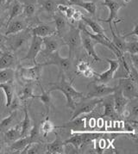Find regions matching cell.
<instances>
[{
    "mask_svg": "<svg viewBox=\"0 0 138 154\" xmlns=\"http://www.w3.org/2000/svg\"><path fill=\"white\" fill-rule=\"evenodd\" d=\"M106 61L109 63L110 67L106 70L105 72L99 74H96V82L101 83V84H107L109 81H111L114 78L115 73L118 72L119 67V60H111V59H106Z\"/></svg>",
    "mask_w": 138,
    "mask_h": 154,
    "instance_id": "obj_12",
    "label": "cell"
},
{
    "mask_svg": "<svg viewBox=\"0 0 138 154\" xmlns=\"http://www.w3.org/2000/svg\"><path fill=\"white\" fill-rule=\"evenodd\" d=\"M17 122V109L12 112L5 119L0 122V134H4L6 130L15 126Z\"/></svg>",
    "mask_w": 138,
    "mask_h": 154,
    "instance_id": "obj_23",
    "label": "cell"
},
{
    "mask_svg": "<svg viewBox=\"0 0 138 154\" xmlns=\"http://www.w3.org/2000/svg\"><path fill=\"white\" fill-rule=\"evenodd\" d=\"M3 151H4V146H3V144L0 142V153H3Z\"/></svg>",
    "mask_w": 138,
    "mask_h": 154,
    "instance_id": "obj_50",
    "label": "cell"
},
{
    "mask_svg": "<svg viewBox=\"0 0 138 154\" xmlns=\"http://www.w3.org/2000/svg\"><path fill=\"white\" fill-rule=\"evenodd\" d=\"M56 134V138L54 141L45 145V153L62 154L65 153V144L61 137Z\"/></svg>",
    "mask_w": 138,
    "mask_h": 154,
    "instance_id": "obj_18",
    "label": "cell"
},
{
    "mask_svg": "<svg viewBox=\"0 0 138 154\" xmlns=\"http://www.w3.org/2000/svg\"><path fill=\"white\" fill-rule=\"evenodd\" d=\"M61 38L64 44L68 47L69 56L73 55V53L82 46L81 31L79 28L70 26L67 32Z\"/></svg>",
    "mask_w": 138,
    "mask_h": 154,
    "instance_id": "obj_4",
    "label": "cell"
},
{
    "mask_svg": "<svg viewBox=\"0 0 138 154\" xmlns=\"http://www.w3.org/2000/svg\"><path fill=\"white\" fill-rule=\"evenodd\" d=\"M15 65V58L11 52H5L0 56V70L12 68Z\"/></svg>",
    "mask_w": 138,
    "mask_h": 154,
    "instance_id": "obj_31",
    "label": "cell"
},
{
    "mask_svg": "<svg viewBox=\"0 0 138 154\" xmlns=\"http://www.w3.org/2000/svg\"><path fill=\"white\" fill-rule=\"evenodd\" d=\"M102 5L108 8L110 14H109L108 18H100L99 21L104 22V23H109V25L111 24L112 23H114V24H117L118 23L122 22V19L118 18V11L122 8V5L120 3L115 1V0H104Z\"/></svg>",
    "mask_w": 138,
    "mask_h": 154,
    "instance_id": "obj_9",
    "label": "cell"
},
{
    "mask_svg": "<svg viewBox=\"0 0 138 154\" xmlns=\"http://www.w3.org/2000/svg\"><path fill=\"white\" fill-rule=\"evenodd\" d=\"M81 42L83 48H85L86 52L87 53V54L89 56H91L95 61L100 62L101 59L99 57V55L97 54L96 51H95V45L96 42L91 38V37L87 35L86 33L82 32L81 31Z\"/></svg>",
    "mask_w": 138,
    "mask_h": 154,
    "instance_id": "obj_14",
    "label": "cell"
},
{
    "mask_svg": "<svg viewBox=\"0 0 138 154\" xmlns=\"http://www.w3.org/2000/svg\"><path fill=\"white\" fill-rule=\"evenodd\" d=\"M69 128L71 132H84L86 130V118L78 117L70 120L69 122H66V124L61 127V128Z\"/></svg>",
    "mask_w": 138,
    "mask_h": 154,
    "instance_id": "obj_19",
    "label": "cell"
},
{
    "mask_svg": "<svg viewBox=\"0 0 138 154\" xmlns=\"http://www.w3.org/2000/svg\"><path fill=\"white\" fill-rule=\"evenodd\" d=\"M118 87L121 92L129 100H134L138 97L137 83L134 82L130 78H121L118 80Z\"/></svg>",
    "mask_w": 138,
    "mask_h": 154,
    "instance_id": "obj_8",
    "label": "cell"
},
{
    "mask_svg": "<svg viewBox=\"0 0 138 154\" xmlns=\"http://www.w3.org/2000/svg\"><path fill=\"white\" fill-rule=\"evenodd\" d=\"M32 35L30 30L22 31L20 33L11 35V36L9 38L7 37L6 46L11 50L12 52H18L21 49L24 48L28 42L31 40Z\"/></svg>",
    "mask_w": 138,
    "mask_h": 154,
    "instance_id": "obj_2",
    "label": "cell"
},
{
    "mask_svg": "<svg viewBox=\"0 0 138 154\" xmlns=\"http://www.w3.org/2000/svg\"><path fill=\"white\" fill-rule=\"evenodd\" d=\"M130 60H131V66L135 69H138V54H130Z\"/></svg>",
    "mask_w": 138,
    "mask_h": 154,
    "instance_id": "obj_46",
    "label": "cell"
},
{
    "mask_svg": "<svg viewBox=\"0 0 138 154\" xmlns=\"http://www.w3.org/2000/svg\"><path fill=\"white\" fill-rule=\"evenodd\" d=\"M74 11H75V9L72 6V5H68L67 8V10H66L65 12H64V15H65L66 18L67 19L68 21H71V20H72V17H73Z\"/></svg>",
    "mask_w": 138,
    "mask_h": 154,
    "instance_id": "obj_42",
    "label": "cell"
},
{
    "mask_svg": "<svg viewBox=\"0 0 138 154\" xmlns=\"http://www.w3.org/2000/svg\"><path fill=\"white\" fill-rule=\"evenodd\" d=\"M81 21L85 23V24L90 27L91 29L93 30V32L96 34V35H105V31L103 29V27L101 26L97 21H95L93 18L91 17H86L83 15L82 17Z\"/></svg>",
    "mask_w": 138,
    "mask_h": 154,
    "instance_id": "obj_27",
    "label": "cell"
},
{
    "mask_svg": "<svg viewBox=\"0 0 138 154\" xmlns=\"http://www.w3.org/2000/svg\"><path fill=\"white\" fill-rule=\"evenodd\" d=\"M42 50V38L38 36H32L29 50L26 55L22 59V60H29L34 65L37 64L36 58L40 52Z\"/></svg>",
    "mask_w": 138,
    "mask_h": 154,
    "instance_id": "obj_11",
    "label": "cell"
},
{
    "mask_svg": "<svg viewBox=\"0 0 138 154\" xmlns=\"http://www.w3.org/2000/svg\"><path fill=\"white\" fill-rule=\"evenodd\" d=\"M73 80H67L64 74L60 76V80L56 83H50L49 85L51 86L50 90H49L50 92L53 91H59L62 92L67 99V106L71 109H74L76 101L78 99H81L84 97V94L76 91L73 86Z\"/></svg>",
    "mask_w": 138,
    "mask_h": 154,
    "instance_id": "obj_1",
    "label": "cell"
},
{
    "mask_svg": "<svg viewBox=\"0 0 138 154\" xmlns=\"http://www.w3.org/2000/svg\"><path fill=\"white\" fill-rule=\"evenodd\" d=\"M54 22L55 25V30L58 36L62 37L69 29L68 22L67 19L66 18V17L63 16L62 13L56 11L54 15Z\"/></svg>",
    "mask_w": 138,
    "mask_h": 154,
    "instance_id": "obj_15",
    "label": "cell"
},
{
    "mask_svg": "<svg viewBox=\"0 0 138 154\" xmlns=\"http://www.w3.org/2000/svg\"><path fill=\"white\" fill-rule=\"evenodd\" d=\"M51 56V58L47 62H45L43 64H42V66H56L59 68V75H62L65 72H70L73 68V60H72V56H69L67 58H63L60 55L59 51L55 52V54H53Z\"/></svg>",
    "mask_w": 138,
    "mask_h": 154,
    "instance_id": "obj_6",
    "label": "cell"
},
{
    "mask_svg": "<svg viewBox=\"0 0 138 154\" xmlns=\"http://www.w3.org/2000/svg\"><path fill=\"white\" fill-rule=\"evenodd\" d=\"M77 6L83 8L86 11H87L92 16H94L96 14V11H97V5L95 4L94 2L83 0L81 3H80Z\"/></svg>",
    "mask_w": 138,
    "mask_h": 154,
    "instance_id": "obj_38",
    "label": "cell"
},
{
    "mask_svg": "<svg viewBox=\"0 0 138 154\" xmlns=\"http://www.w3.org/2000/svg\"><path fill=\"white\" fill-rule=\"evenodd\" d=\"M30 98H36V95L33 93V84L32 82L27 83L25 86L20 91L18 95V99L21 102H25L26 100Z\"/></svg>",
    "mask_w": 138,
    "mask_h": 154,
    "instance_id": "obj_32",
    "label": "cell"
},
{
    "mask_svg": "<svg viewBox=\"0 0 138 154\" xmlns=\"http://www.w3.org/2000/svg\"><path fill=\"white\" fill-rule=\"evenodd\" d=\"M71 138L64 141L66 145H71L76 150H80L84 145V137L81 132H71Z\"/></svg>",
    "mask_w": 138,
    "mask_h": 154,
    "instance_id": "obj_26",
    "label": "cell"
},
{
    "mask_svg": "<svg viewBox=\"0 0 138 154\" xmlns=\"http://www.w3.org/2000/svg\"><path fill=\"white\" fill-rule=\"evenodd\" d=\"M23 11H24V4H22L18 0H13L12 5L10 9V15L5 25L8 24L12 19L17 18L20 15H22Z\"/></svg>",
    "mask_w": 138,
    "mask_h": 154,
    "instance_id": "obj_29",
    "label": "cell"
},
{
    "mask_svg": "<svg viewBox=\"0 0 138 154\" xmlns=\"http://www.w3.org/2000/svg\"><path fill=\"white\" fill-rule=\"evenodd\" d=\"M36 3L35 1H29L28 3L24 4V11L23 15L27 18H31L33 17L37 11Z\"/></svg>",
    "mask_w": 138,
    "mask_h": 154,
    "instance_id": "obj_35",
    "label": "cell"
},
{
    "mask_svg": "<svg viewBox=\"0 0 138 154\" xmlns=\"http://www.w3.org/2000/svg\"><path fill=\"white\" fill-rule=\"evenodd\" d=\"M90 66L89 63L86 60H80L77 63V66H76V68H77V73H82L86 68H88Z\"/></svg>",
    "mask_w": 138,
    "mask_h": 154,
    "instance_id": "obj_41",
    "label": "cell"
},
{
    "mask_svg": "<svg viewBox=\"0 0 138 154\" xmlns=\"http://www.w3.org/2000/svg\"><path fill=\"white\" fill-rule=\"evenodd\" d=\"M89 91L86 97L88 98H104L107 96L112 95L115 91V87H110L105 84L98 83L93 81L87 85Z\"/></svg>",
    "mask_w": 138,
    "mask_h": 154,
    "instance_id": "obj_7",
    "label": "cell"
},
{
    "mask_svg": "<svg viewBox=\"0 0 138 154\" xmlns=\"http://www.w3.org/2000/svg\"><path fill=\"white\" fill-rule=\"evenodd\" d=\"M30 143L32 142L29 135L25 136V137H21L20 139L10 144V149L11 151H14V152L21 153V152Z\"/></svg>",
    "mask_w": 138,
    "mask_h": 154,
    "instance_id": "obj_28",
    "label": "cell"
},
{
    "mask_svg": "<svg viewBox=\"0 0 138 154\" xmlns=\"http://www.w3.org/2000/svg\"><path fill=\"white\" fill-rule=\"evenodd\" d=\"M102 103L104 106V113H103V117H109L111 119H117L118 117L115 106H114V100H113V96H107L105 99H102Z\"/></svg>",
    "mask_w": 138,
    "mask_h": 154,
    "instance_id": "obj_20",
    "label": "cell"
},
{
    "mask_svg": "<svg viewBox=\"0 0 138 154\" xmlns=\"http://www.w3.org/2000/svg\"><path fill=\"white\" fill-rule=\"evenodd\" d=\"M68 1V4L69 5H75V6H77L80 3H81L83 0H67Z\"/></svg>",
    "mask_w": 138,
    "mask_h": 154,
    "instance_id": "obj_48",
    "label": "cell"
},
{
    "mask_svg": "<svg viewBox=\"0 0 138 154\" xmlns=\"http://www.w3.org/2000/svg\"><path fill=\"white\" fill-rule=\"evenodd\" d=\"M65 45L63 42L61 37L55 36V35H53L50 36L45 37L42 39V47L43 50H42L44 55H52L55 52L59 51L60 48Z\"/></svg>",
    "mask_w": 138,
    "mask_h": 154,
    "instance_id": "obj_10",
    "label": "cell"
},
{
    "mask_svg": "<svg viewBox=\"0 0 138 154\" xmlns=\"http://www.w3.org/2000/svg\"><path fill=\"white\" fill-rule=\"evenodd\" d=\"M82 74H83L84 77H86V78H87V79H91V78H93V77L96 76L95 72L91 66H89L88 68H86V69L82 72Z\"/></svg>",
    "mask_w": 138,
    "mask_h": 154,
    "instance_id": "obj_43",
    "label": "cell"
},
{
    "mask_svg": "<svg viewBox=\"0 0 138 154\" xmlns=\"http://www.w3.org/2000/svg\"><path fill=\"white\" fill-rule=\"evenodd\" d=\"M103 1H104V0H103Z\"/></svg>",
    "mask_w": 138,
    "mask_h": 154,
    "instance_id": "obj_54",
    "label": "cell"
},
{
    "mask_svg": "<svg viewBox=\"0 0 138 154\" xmlns=\"http://www.w3.org/2000/svg\"><path fill=\"white\" fill-rule=\"evenodd\" d=\"M81 99L82 101L75 103L74 113L70 120L80 116L82 115L89 114L93 112L98 107V105L102 103L103 98H88V97H84Z\"/></svg>",
    "mask_w": 138,
    "mask_h": 154,
    "instance_id": "obj_3",
    "label": "cell"
},
{
    "mask_svg": "<svg viewBox=\"0 0 138 154\" xmlns=\"http://www.w3.org/2000/svg\"><path fill=\"white\" fill-rule=\"evenodd\" d=\"M30 30L32 36L41 37L42 39L45 37L50 36V35L56 34L55 28L52 27L50 25L46 24V23H41V24L36 25V27L32 28Z\"/></svg>",
    "mask_w": 138,
    "mask_h": 154,
    "instance_id": "obj_16",
    "label": "cell"
},
{
    "mask_svg": "<svg viewBox=\"0 0 138 154\" xmlns=\"http://www.w3.org/2000/svg\"><path fill=\"white\" fill-rule=\"evenodd\" d=\"M21 138V124L17 123L4 133V139L6 143H12Z\"/></svg>",
    "mask_w": 138,
    "mask_h": 154,
    "instance_id": "obj_25",
    "label": "cell"
},
{
    "mask_svg": "<svg viewBox=\"0 0 138 154\" xmlns=\"http://www.w3.org/2000/svg\"><path fill=\"white\" fill-rule=\"evenodd\" d=\"M82 17H83V14H82L81 11L75 10V11H74V13L73 17H72V20H71V21L80 22V21H81Z\"/></svg>",
    "mask_w": 138,
    "mask_h": 154,
    "instance_id": "obj_45",
    "label": "cell"
},
{
    "mask_svg": "<svg viewBox=\"0 0 138 154\" xmlns=\"http://www.w3.org/2000/svg\"><path fill=\"white\" fill-rule=\"evenodd\" d=\"M2 25H3V23H2V22H0V28L2 27Z\"/></svg>",
    "mask_w": 138,
    "mask_h": 154,
    "instance_id": "obj_53",
    "label": "cell"
},
{
    "mask_svg": "<svg viewBox=\"0 0 138 154\" xmlns=\"http://www.w3.org/2000/svg\"><path fill=\"white\" fill-rule=\"evenodd\" d=\"M109 27H110V29H111V35H112V40H111V42H112L113 45H114L119 50V51H121L123 54H124V50H125L126 44H127V42L125 41V38H124V37L122 36L119 33H118L117 26H116V31H117V33H116L115 30L113 29L112 25L110 24L109 25Z\"/></svg>",
    "mask_w": 138,
    "mask_h": 154,
    "instance_id": "obj_24",
    "label": "cell"
},
{
    "mask_svg": "<svg viewBox=\"0 0 138 154\" xmlns=\"http://www.w3.org/2000/svg\"><path fill=\"white\" fill-rule=\"evenodd\" d=\"M38 5L44 12L54 15L57 11V6L60 4H66L63 0H37Z\"/></svg>",
    "mask_w": 138,
    "mask_h": 154,
    "instance_id": "obj_22",
    "label": "cell"
},
{
    "mask_svg": "<svg viewBox=\"0 0 138 154\" xmlns=\"http://www.w3.org/2000/svg\"><path fill=\"white\" fill-rule=\"evenodd\" d=\"M113 100H114V106L115 109L118 116H124L126 110V107L129 103V99L126 98L125 97L121 92L118 86L115 87V91L112 94Z\"/></svg>",
    "mask_w": 138,
    "mask_h": 154,
    "instance_id": "obj_13",
    "label": "cell"
},
{
    "mask_svg": "<svg viewBox=\"0 0 138 154\" xmlns=\"http://www.w3.org/2000/svg\"><path fill=\"white\" fill-rule=\"evenodd\" d=\"M132 0H123V2H124V4H129V3H130Z\"/></svg>",
    "mask_w": 138,
    "mask_h": 154,
    "instance_id": "obj_51",
    "label": "cell"
},
{
    "mask_svg": "<svg viewBox=\"0 0 138 154\" xmlns=\"http://www.w3.org/2000/svg\"><path fill=\"white\" fill-rule=\"evenodd\" d=\"M137 29H138V23H136L135 24H134V27H133V29H132L130 33H128V34H125V35H121L122 36L124 37V38H127V37L129 36H131V35H135V36L138 38V32H137Z\"/></svg>",
    "mask_w": 138,
    "mask_h": 154,
    "instance_id": "obj_44",
    "label": "cell"
},
{
    "mask_svg": "<svg viewBox=\"0 0 138 154\" xmlns=\"http://www.w3.org/2000/svg\"><path fill=\"white\" fill-rule=\"evenodd\" d=\"M4 53H5V51H4V50L2 49V48H0V56L2 55V54H3Z\"/></svg>",
    "mask_w": 138,
    "mask_h": 154,
    "instance_id": "obj_52",
    "label": "cell"
},
{
    "mask_svg": "<svg viewBox=\"0 0 138 154\" xmlns=\"http://www.w3.org/2000/svg\"><path fill=\"white\" fill-rule=\"evenodd\" d=\"M55 128H57L56 127H55V126L54 125V123L49 119V116H47L46 120H45L42 123V125H41V128H40V130H41V132L42 133L43 137H47V135H48L49 133L53 132L54 130H55Z\"/></svg>",
    "mask_w": 138,
    "mask_h": 154,
    "instance_id": "obj_37",
    "label": "cell"
},
{
    "mask_svg": "<svg viewBox=\"0 0 138 154\" xmlns=\"http://www.w3.org/2000/svg\"><path fill=\"white\" fill-rule=\"evenodd\" d=\"M16 71L13 68H6L0 70V84L14 80Z\"/></svg>",
    "mask_w": 138,
    "mask_h": 154,
    "instance_id": "obj_36",
    "label": "cell"
},
{
    "mask_svg": "<svg viewBox=\"0 0 138 154\" xmlns=\"http://www.w3.org/2000/svg\"><path fill=\"white\" fill-rule=\"evenodd\" d=\"M29 137L30 138L32 143L33 142H39V128H38L36 124L33 125L31 130L29 134Z\"/></svg>",
    "mask_w": 138,
    "mask_h": 154,
    "instance_id": "obj_40",
    "label": "cell"
},
{
    "mask_svg": "<svg viewBox=\"0 0 138 154\" xmlns=\"http://www.w3.org/2000/svg\"><path fill=\"white\" fill-rule=\"evenodd\" d=\"M0 89L4 91L5 96V107L9 108L10 105L11 104L14 99V96H15L16 86H15L14 81L11 80L0 84Z\"/></svg>",
    "mask_w": 138,
    "mask_h": 154,
    "instance_id": "obj_21",
    "label": "cell"
},
{
    "mask_svg": "<svg viewBox=\"0 0 138 154\" xmlns=\"http://www.w3.org/2000/svg\"><path fill=\"white\" fill-rule=\"evenodd\" d=\"M33 124H32L31 118L29 114V111L27 109V107L24 108V118L21 124V137H25L29 135L30 130H31Z\"/></svg>",
    "mask_w": 138,
    "mask_h": 154,
    "instance_id": "obj_30",
    "label": "cell"
},
{
    "mask_svg": "<svg viewBox=\"0 0 138 154\" xmlns=\"http://www.w3.org/2000/svg\"><path fill=\"white\" fill-rule=\"evenodd\" d=\"M124 53H129L130 54H138L137 38H136L133 42H127Z\"/></svg>",
    "mask_w": 138,
    "mask_h": 154,
    "instance_id": "obj_39",
    "label": "cell"
},
{
    "mask_svg": "<svg viewBox=\"0 0 138 154\" xmlns=\"http://www.w3.org/2000/svg\"><path fill=\"white\" fill-rule=\"evenodd\" d=\"M40 87H41V90H42V95H39L37 96L36 95V99H39L42 103L45 106L46 108V112H47V116H49V113L50 111V107H51V97H50V91H46L44 90V88L41 85H40Z\"/></svg>",
    "mask_w": 138,
    "mask_h": 154,
    "instance_id": "obj_34",
    "label": "cell"
},
{
    "mask_svg": "<svg viewBox=\"0 0 138 154\" xmlns=\"http://www.w3.org/2000/svg\"><path fill=\"white\" fill-rule=\"evenodd\" d=\"M6 42H7V36L5 35L0 34V48L4 50L6 47Z\"/></svg>",
    "mask_w": 138,
    "mask_h": 154,
    "instance_id": "obj_47",
    "label": "cell"
},
{
    "mask_svg": "<svg viewBox=\"0 0 138 154\" xmlns=\"http://www.w3.org/2000/svg\"><path fill=\"white\" fill-rule=\"evenodd\" d=\"M42 64H36L31 67H24L23 66H19L17 70V74L19 79L25 83L30 82H40L42 70Z\"/></svg>",
    "mask_w": 138,
    "mask_h": 154,
    "instance_id": "obj_5",
    "label": "cell"
},
{
    "mask_svg": "<svg viewBox=\"0 0 138 154\" xmlns=\"http://www.w3.org/2000/svg\"><path fill=\"white\" fill-rule=\"evenodd\" d=\"M6 27L7 29L5 32V35L9 36V35H15V34H17L22 31L25 30L28 27V24H27L25 20L14 18L6 25Z\"/></svg>",
    "mask_w": 138,
    "mask_h": 154,
    "instance_id": "obj_17",
    "label": "cell"
},
{
    "mask_svg": "<svg viewBox=\"0 0 138 154\" xmlns=\"http://www.w3.org/2000/svg\"><path fill=\"white\" fill-rule=\"evenodd\" d=\"M11 1H13V0H0V5L1 4H3V3H10V2H11Z\"/></svg>",
    "mask_w": 138,
    "mask_h": 154,
    "instance_id": "obj_49",
    "label": "cell"
},
{
    "mask_svg": "<svg viewBox=\"0 0 138 154\" xmlns=\"http://www.w3.org/2000/svg\"><path fill=\"white\" fill-rule=\"evenodd\" d=\"M41 151H45V146L42 145L40 142H33L29 144L22 152V154H37L41 153ZM45 153V152H44Z\"/></svg>",
    "mask_w": 138,
    "mask_h": 154,
    "instance_id": "obj_33",
    "label": "cell"
}]
</instances>
